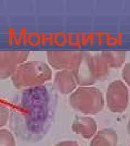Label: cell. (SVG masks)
Listing matches in <instances>:
<instances>
[{
	"mask_svg": "<svg viewBox=\"0 0 130 146\" xmlns=\"http://www.w3.org/2000/svg\"><path fill=\"white\" fill-rule=\"evenodd\" d=\"M79 53L76 51L50 50L47 52V61L52 68L58 71L70 70Z\"/></svg>",
	"mask_w": 130,
	"mask_h": 146,
	"instance_id": "obj_6",
	"label": "cell"
},
{
	"mask_svg": "<svg viewBox=\"0 0 130 146\" xmlns=\"http://www.w3.org/2000/svg\"><path fill=\"white\" fill-rule=\"evenodd\" d=\"M69 99L73 109L84 114H97L104 108L103 93L93 86H80L71 93Z\"/></svg>",
	"mask_w": 130,
	"mask_h": 146,
	"instance_id": "obj_2",
	"label": "cell"
},
{
	"mask_svg": "<svg viewBox=\"0 0 130 146\" xmlns=\"http://www.w3.org/2000/svg\"><path fill=\"white\" fill-rule=\"evenodd\" d=\"M54 84L57 90L63 94L72 93L78 86L72 73L66 70L57 71L54 76Z\"/></svg>",
	"mask_w": 130,
	"mask_h": 146,
	"instance_id": "obj_8",
	"label": "cell"
},
{
	"mask_svg": "<svg viewBox=\"0 0 130 146\" xmlns=\"http://www.w3.org/2000/svg\"><path fill=\"white\" fill-rule=\"evenodd\" d=\"M29 51H0V78H11L17 68L25 62L29 55Z\"/></svg>",
	"mask_w": 130,
	"mask_h": 146,
	"instance_id": "obj_5",
	"label": "cell"
},
{
	"mask_svg": "<svg viewBox=\"0 0 130 146\" xmlns=\"http://www.w3.org/2000/svg\"><path fill=\"white\" fill-rule=\"evenodd\" d=\"M54 146H79V145L77 141H65L60 142Z\"/></svg>",
	"mask_w": 130,
	"mask_h": 146,
	"instance_id": "obj_15",
	"label": "cell"
},
{
	"mask_svg": "<svg viewBox=\"0 0 130 146\" xmlns=\"http://www.w3.org/2000/svg\"><path fill=\"white\" fill-rule=\"evenodd\" d=\"M52 69L42 61H26L22 63L11 77L17 88L40 86L51 80Z\"/></svg>",
	"mask_w": 130,
	"mask_h": 146,
	"instance_id": "obj_1",
	"label": "cell"
},
{
	"mask_svg": "<svg viewBox=\"0 0 130 146\" xmlns=\"http://www.w3.org/2000/svg\"><path fill=\"white\" fill-rule=\"evenodd\" d=\"M0 146H16L13 135L6 129L0 130Z\"/></svg>",
	"mask_w": 130,
	"mask_h": 146,
	"instance_id": "obj_12",
	"label": "cell"
},
{
	"mask_svg": "<svg viewBox=\"0 0 130 146\" xmlns=\"http://www.w3.org/2000/svg\"><path fill=\"white\" fill-rule=\"evenodd\" d=\"M91 56L89 52H80L70 69L69 71L72 73L77 84L80 86H92L97 82L91 70Z\"/></svg>",
	"mask_w": 130,
	"mask_h": 146,
	"instance_id": "obj_4",
	"label": "cell"
},
{
	"mask_svg": "<svg viewBox=\"0 0 130 146\" xmlns=\"http://www.w3.org/2000/svg\"><path fill=\"white\" fill-rule=\"evenodd\" d=\"M118 141V135L114 129L105 128L97 132L89 146H116Z\"/></svg>",
	"mask_w": 130,
	"mask_h": 146,
	"instance_id": "obj_9",
	"label": "cell"
},
{
	"mask_svg": "<svg viewBox=\"0 0 130 146\" xmlns=\"http://www.w3.org/2000/svg\"><path fill=\"white\" fill-rule=\"evenodd\" d=\"M97 129L96 121L90 117H76L72 125L73 132L86 139L93 137L97 132Z\"/></svg>",
	"mask_w": 130,
	"mask_h": 146,
	"instance_id": "obj_7",
	"label": "cell"
},
{
	"mask_svg": "<svg viewBox=\"0 0 130 146\" xmlns=\"http://www.w3.org/2000/svg\"><path fill=\"white\" fill-rule=\"evenodd\" d=\"M91 66L94 78L97 81L106 77L109 73V67L101 54L91 55Z\"/></svg>",
	"mask_w": 130,
	"mask_h": 146,
	"instance_id": "obj_10",
	"label": "cell"
},
{
	"mask_svg": "<svg viewBox=\"0 0 130 146\" xmlns=\"http://www.w3.org/2000/svg\"><path fill=\"white\" fill-rule=\"evenodd\" d=\"M9 110L4 105L0 104V128L6 125L9 119Z\"/></svg>",
	"mask_w": 130,
	"mask_h": 146,
	"instance_id": "obj_13",
	"label": "cell"
},
{
	"mask_svg": "<svg viewBox=\"0 0 130 146\" xmlns=\"http://www.w3.org/2000/svg\"><path fill=\"white\" fill-rule=\"evenodd\" d=\"M127 129L128 134L130 136V116L129 119V121H128V123H127Z\"/></svg>",
	"mask_w": 130,
	"mask_h": 146,
	"instance_id": "obj_16",
	"label": "cell"
},
{
	"mask_svg": "<svg viewBox=\"0 0 130 146\" xmlns=\"http://www.w3.org/2000/svg\"><path fill=\"white\" fill-rule=\"evenodd\" d=\"M122 77L126 84L130 87V62L125 63L122 71Z\"/></svg>",
	"mask_w": 130,
	"mask_h": 146,
	"instance_id": "obj_14",
	"label": "cell"
},
{
	"mask_svg": "<svg viewBox=\"0 0 130 146\" xmlns=\"http://www.w3.org/2000/svg\"><path fill=\"white\" fill-rule=\"evenodd\" d=\"M109 68H119L126 59V52L122 51H105L100 54Z\"/></svg>",
	"mask_w": 130,
	"mask_h": 146,
	"instance_id": "obj_11",
	"label": "cell"
},
{
	"mask_svg": "<svg viewBox=\"0 0 130 146\" xmlns=\"http://www.w3.org/2000/svg\"><path fill=\"white\" fill-rule=\"evenodd\" d=\"M106 100L108 108L115 113H122L129 102V92L126 84L121 80H115L107 88Z\"/></svg>",
	"mask_w": 130,
	"mask_h": 146,
	"instance_id": "obj_3",
	"label": "cell"
}]
</instances>
